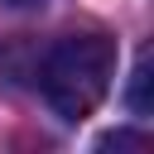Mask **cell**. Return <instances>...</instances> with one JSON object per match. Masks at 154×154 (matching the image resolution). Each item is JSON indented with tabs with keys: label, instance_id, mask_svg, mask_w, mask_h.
Listing matches in <instances>:
<instances>
[{
	"label": "cell",
	"instance_id": "2",
	"mask_svg": "<svg viewBox=\"0 0 154 154\" xmlns=\"http://www.w3.org/2000/svg\"><path fill=\"white\" fill-rule=\"evenodd\" d=\"M144 87H149V48H140L135 72H130V111H135V116H149V96H144Z\"/></svg>",
	"mask_w": 154,
	"mask_h": 154
},
{
	"label": "cell",
	"instance_id": "1",
	"mask_svg": "<svg viewBox=\"0 0 154 154\" xmlns=\"http://www.w3.org/2000/svg\"><path fill=\"white\" fill-rule=\"evenodd\" d=\"M111 77H116V43L96 29L58 38L38 63V91L53 106V116L67 125L87 120L106 101Z\"/></svg>",
	"mask_w": 154,
	"mask_h": 154
},
{
	"label": "cell",
	"instance_id": "4",
	"mask_svg": "<svg viewBox=\"0 0 154 154\" xmlns=\"http://www.w3.org/2000/svg\"><path fill=\"white\" fill-rule=\"evenodd\" d=\"M0 5H38V0H0Z\"/></svg>",
	"mask_w": 154,
	"mask_h": 154
},
{
	"label": "cell",
	"instance_id": "3",
	"mask_svg": "<svg viewBox=\"0 0 154 154\" xmlns=\"http://www.w3.org/2000/svg\"><path fill=\"white\" fill-rule=\"evenodd\" d=\"M149 140L144 135H130V130H116V135H101V149H144Z\"/></svg>",
	"mask_w": 154,
	"mask_h": 154
}]
</instances>
